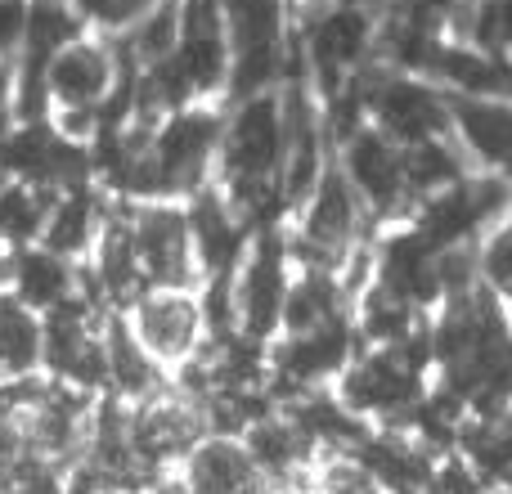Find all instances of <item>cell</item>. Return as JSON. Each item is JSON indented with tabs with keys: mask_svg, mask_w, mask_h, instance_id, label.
<instances>
[{
	"mask_svg": "<svg viewBox=\"0 0 512 494\" xmlns=\"http://www.w3.org/2000/svg\"><path fill=\"white\" fill-rule=\"evenodd\" d=\"M283 153H288V144H283L279 95L265 90V95L239 99L221 131L216 189L243 221H256L283 194Z\"/></svg>",
	"mask_w": 512,
	"mask_h": 494,
	"instance_id": "obj_1",
	"label": "cell"
},
{
	"mask_svg": "<svg viewBox=\"0 0 512 494\" xmlns=\"http://www.w3.org/2000/svg\"><path fill=\"white\" fill-rule=\"evenodd\" d=\"M225 41H230V81L225 95L239 99L265 95L274 81L288 77V14L283 0H221Z\"/></svg>",
	"mask_w": 512,
	"mask_h": 494,
	"instance_id": "obj_2",
	"label": "cell"
},
{
	"mask_svg": "<svg viewBox=\"0 0 512 494\" xmlns=\"http://www.w3.org/2000/svg\"><path fill=\"white\" fill-rule=\"evenodd\" d=\"M225 113H216L207 99L176 108L158 122L153 135V171H158V194L162 198H189L198 189L216 185V153H221Z\"/></svg>",
	"mask_w": 512,
	"mask_h": 494,
	"instance_id": "obj_3",
	"label": "cell"
},
{
	"mask_svg": "<svg viewBox=\"0 0 512 494\" xmlns=\"http://www.w3.org/2000/svg\"><path fill=\"white\" fill-rule=\"evenodd\" d=\"M126 230L149 288H198V256L189 234V207L180 198H126Z\"/></svg>",
	"mask_w": 512,
	"mask_h": 494,
	"instance_id": "obj_4",
	"label": "cell"
},
{
	"mask_svg": "<svg viewBox=\"0 0 512 494\" xmlns=\"http://www.w3.org/2000/svg\"><path fill=\"white\" fill-rule=\"evenodd\" d=\"M135 342L176 378L189 360L207 346V319H203V292L194 288H144L131 306L122 310Z\"/></svg>",
	"mask_w": 512,
	"mask_h": 494,
	"instance_id": "obj_5",
	"label": "cell"
},
{
	"mask_svg": "<svg viewBox=\"0 0 512 494\" xmlns=\"http://www.w3.org/2000/svg\"><path fill=\"white\" fill-rule=\"evenodd\" d=\"M355 86H360V95H364V108L373 113V126H378L387 140H396L400 149H405V144H423V140H441L454 126L450 99L436 95V90L418 77L369 68V63H364V68L355 72Z\"/></svg>",
	"mask_w": 512,
	"mask_h": 494,
	"instance_id": "obj_6",
	"label": "cell"
},
{
	"mask_svg": "<svg viewBox=\"0 0 512 494\" xmlns=\"http://www.w3.org/2000/svg\"><path fill=\"white\" fill-rule=\"evenodd\" d=\"M234 288V324L252 342H270L283 333V301H288V243L274 230H261L243 252L239 270L230 274Z\"/></svg>",
	"mask_w": 512,
	"mask_h": 494,
	"instance_id": "obj_7",
	"label": "cell"
},
{
	"mask_svg": "<svg viewBox=\"0 0 512 494\" xmlns=\"http://www.w3.org/2000/svg\"><path fill=\"white\" fill-rule=\"evenodd\" d=\"M131 77L117 59V41L104 32H81L68 41L50 63H45V95H50V113H72V108H95L117 95V86Z\"/></svg>",
	"mask_w": 512,
	"mask_h": 494,
	"instance_id": "obj_8",
	"label": "cell"
},
{
	"mask_svg": "<svg viewBox=\"0 0 512 494\" xmlns=\"http://www.w3.org/2000/svg\"><path fill=\"white\" fill-rule=\"evenodd\" d=\"M373 32H378L373 27V9L337 5L333 0L306 32V63H310V77H315V90H324L333 99L369 63Z\"/></svg>",
	"mask_w": 512,
	"mask_h": 494,
	"instance_id": "obj_9",
	"label": "cell"
},
{
	"mask_svg": "<svg viewBox=\"0 0 512 494\" xmlns=\"http://www.w3.org/2000/svg\"><path fill=\"white\" fill-rule=\"evenodd\" d=\"M342 405L351 414L400 418L418 405V364H409L396 346L351 360L342 369Z\"/></svg>",
	"mask_w": 512,
	"mask_h": 494,
	"instance_id": "obj_10",
	"label": "cell"
},
{
	"mask_svg": "<svg viewBox=\"0 0 512 494\" xmlns=\"http://www.w3.org/2000/svg\"><path fill=\"white\" fill-rule=\"evenodd\" d=\"M337 167L346 171V180L355 185L360 203L369 212L387 216L396 207H405L409 194V180H405V158H400V144L387 140L378 126H360L355 135L342 140V162Z\"/></svg>",
	"mask_w": 512,
	"mask_h": 494,
	"instance_id": "obj_11",
	"label": "cell"
},
{
	"mask_svg": "<svg viewBox=\"0 0 512 494\" xmlns=\"http://www.w3.org/2000/svg\"><path fill=\"white\" fill-rule=\"evenodd\" d=\"M189 234H194V256H198V274L207 279H230L239 270L243 252H248L252 234H248V221L225 203V194L216 185L198 189L189 198Z\"/></svg>",
	"mask_w": 512,
	"mask_h": 494,
	"instance_id": "obj_12",
	"label": "cell"
},
{
	"mask_svg": "<svg viewBox=\"0 0 512 494\" xmlns=\"http://www.w3.org/2000/svg\"><path fill=\"white\" fill-rule=\"evenodd\" d=\"M346 364H351V328L342 315L310 333H288V342L274 355V369L288 387H315V382L342 373Z\"/></svg>",
	"mask_w": 512,
	"mask_h": 494,
	"instance_id": "obj_13",
	"label": "cell"
},
{
	"mask_svg": "<svg viewBox=\"0 0 512 494\" xmlns=\"http://www.w3.org/2000/svg\"><path fill=\"white\" fill-rule=\"evenodd\" d=\"M450 122L472 158L512 180V104L481 95H450Z\"/></svg>",
	"mask_w": 512,
	"mask_h": 494,
	"instance_id": "obj_14",
	"label": "cell"
},
{
	"mask_svg": "<svg viewBox=\"0 0 512 494\" xmlns=\"http://www.w3.org/2000/svg\"><path fill=\"white\" fill-rule=\"evenodd\" d=\"M9 292L23 306H32L36 315H45L59 301H68L72 292H81V261L50 252L45 243H27L9 261Z\"/></svg>",
	"mask_w": 512,
	"mask_h": 494,
	"instance_id": "obj_15",
	"label": "cell"
},
{
	"mask_svg": "<svg viewBox=\"0 0 512 494\" xmlns=\"http://www.w3.org/2000/svg\"><path fill=\"white\" fill-rule=\"evenodd\" d=\"M41 369V315L0 288V382Z\"/></svg>",
	"mask_w": 512,
	"mask_h": 494,
	"instance_id": "obj_16",
	"label": "cell"
},
{
	"mask_svg": "<svg viewBox=\"0 0 512 494\" xmlns=\"http://www.w3.org/2000/svg\"><path fill=\"white\" fill-rule=\"evenodd\" d=\"M463 450H468L472 468L486 477H508L512 472V409H490L463 432Z\"/></svg>",
	"mask_w": 512,
	"mask_h": 494,
	"instance_id": "obj_17",
	"label": "cell"
},
{
	"mask_svg": "<svg viewBox=\"0 0 512 494\" xmlns=\"http://www.w3.org/2000/svg\"><path fill=\"white\" fill-rule=\"evenodd\" d=\"M405 158V180H409V194H441L450 189L454 180H463V158L450 149L445 140H423V144H405L400 149Z\"/></svg>",
	"mask_w": 512,
	"mask_h": 494,
	"instance_id": "obj_18",
	"label": "cell"
},
{
	"mask_svg": "<svg viewBox=\"0 0 512 494\" xmlns=\"http://www.w3.org/2000/svg\"><path fill=\"white\" fill-rule=\"evenodd\" d=\"M477 270L495 297L512 301V216H499L495 225H486V239H481V252H477Z\"/></svg>",
	"mask_w": 512,
	"mask_h": 494,
	"instance_id": "obj_19",
	"label": "cell"
},
{
	"mask_svg": "<svg viewBox=\"0 0 512 494\" xmlns=\"http://www.w3.org/2000/svg\"><path fill=\"white\" fill-rule=\"evenodd\" d=\"M68 5L77 9L81 23H86L90 32L126 36L153 9V0H68Z\"/></svg>",
	"mask_w": 512,
	"mask_h": 494,
	"instance_id": "obj_20",
	"label": "cell"
},
{
	"mask_svg": "<svg viewBox=\"0 0 512 494\" xmlns=\"http://www.w3.org/2000/svg\"><path fill=\"white\" fill-rule=\"evenodd\" d=\"M472 41L512 68V0H481L472 9Z\"/></svg>",
	"mask_w": 512,
	"mask_h": 494,
	"instance_id": "obj_21",
	"label": "cell"
},
{
	"mask_svg": "<svg viewBox=\"0 0 512 494\" xmlns=\"http://www.w3.org/2000/svg\"><path fill=\"white\" fill-rule=\"evenodd\" d=\"M32 0H0V63H18Z\"/></svg>",
	"mask_w": 512,
	"mask_h": 494,
	"instance_id": "obj_22",
	"label": "cell"
},
{
	"mask_svg": "<svg viewBox=\"0 0 512 494\" xmlns=\"http://www.w3.org/2000/svg\"><path fill=\"white\" fill-rule=\"evenodd\" d=\"M337 5H360V9H373V5H387V0H337Z\"/></svg>",
	"mask_w": 512,
	"mask_h": 494,
	"instance_id": "obj_23",
	"label": "cell"
}]
</instances>
